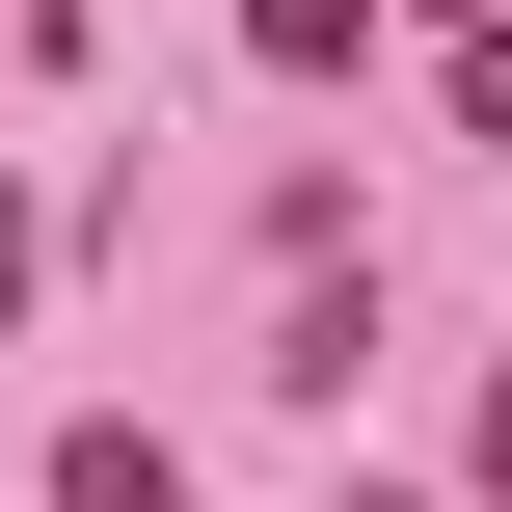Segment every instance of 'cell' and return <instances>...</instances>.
Wrapping results in <instances>:
<instances>
[{
	"mask_svg": "<svg viewBox=\"0 0 512 512\" xmlns=\"http://www.w3.org/2000/svg\"><path fill=\"white\" fill-rule=\"evenodd\" d=\"M486 486H512V405H486Z\"/></svg>",
	"mask_w": 512,
	"mask_h": 512,
	"instance_id": "obj_4",
	"label": "cell"
},
{
	"mask_svg": "<svg viewBox=\"0 0 512 512\" xmlns=\"http://www.w3.org/2000/svg\"><path fill=\"white\" fill-rule=\"evenodd\" d=\"M54 512H189V459L162 432H54Z\"/></svg>",
	"mask_w": 512,
	"mask_h": 512,
	"instance_id": "obj_1",
	"label": "cell"
},
{
	"mask_svg": "<svg viewBox=\"0 0 512 512\" xmlns=\"http://www.w3.org/2000/svg\"><path fill=\"white\" fill-rule=\"evenodd\" d=\"M459 135H512V27H486V0H459Z\"/></svg>",
	"mask_w": 512,
	"mask_h": 512,
	"instance_id": "obj_3",
	"label": "cell"
},
{
	"mask_svg": "<svg viewBox=\"0 0 512 512\" xmlns=\"http://www.w3.org/2000/svg\"><path fill=\"white\" fill-rule=\"evenodd\" d=\"M243 54H270V81H351V54H378V0H243Z\"/></svg>",
	"mask_w": 512,
	"mask_h": 512,
	"instance_id": "obj_2",
	"label": "cell"
}]
</instances>
